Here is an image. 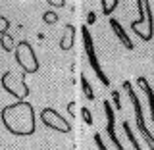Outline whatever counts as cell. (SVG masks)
Segmentation results:
<instances>
[{"label": "cell", "mask_w": 154, "mask_h": 150, "mask_svg": "<svg viewBox=\"0 0 154 150\" xmlns=\"http://www.w3.org/2000/svg\"><path fill=\"white\" fill-rule=\"evenodd\" d=\"M58 14L56 12H52V10H48V12H45L42 14V21L45 23H48V25H54V23H58Z\"/></svg>", "instance_id": "9a60e30c"}, {"label": "cell", "mask_w": 154, "mask_h": 150, "mask_svg": "<svg viewBox=\"0 0 154 150\" xmlns=\"http://www.w3.org/2000/svg\"><path fill=\"white\" fill-rule=\"evenodd\" d=\"M16 62L17 66L23 69V73H37L38 71V60H37V54L33 50L31 42L27 41H17L16 42Z\"/></svg>", "instance_id": "277c9868"}, {"label": "cell", "mask_w": 154, "mask_h": 150, "mask_svg": "<svg viewBox=\"0 0 154 150\" xmlns=\"http://www.w3.org/2000/svg\"><path fill=\"white\" fill-rule=\"evenodd\" d=\"M0 46H2L4 52H14L16 50V38L10 35V33H6V35L0 37Z\"/></svg>", "instance_id": "8fae6325"}, {"label": "cell", "mask_w": 154, "mask_h": 150, "mask_svg": "<svg viewBox=\"0 0 154 150\" xmlns=\"http://www.w3.org/2000/svg\"><path fill=\"white\" fill-rule=\"evenodd\" d=\"M67 112H69V115H75V102L67 104Z\"/></svg>", "instance_id": "7402d4cb"}, {"label": "cell", "mask_w": 154, "mask_h": 150, "mask_svg": "<svg viewBox=\"0 0 154 150\" xmlns=\"http://www.w3.org/2000/svg\"><path fill=\"white\" fill-rule=\"evenodd\" d=\"M0 121L8 133L16 137H29L35 133V108L31 102H14L2 108Z\"/></svg>", "instance_id": "6da1fadb"}, {"label": "cell", "mask_w": 154, "mask_h": 150, "mask_svg": "<svg viewBox=\"0 0 154 150\" xmlns=\"http://www.w3.org/2000/svg\"><path fill=\"white\" fill-rule=\"evenodd\" d=\"M119 4V0H102L100 2V6H102V12H104V16H108V14H112L114 10H116V6Z\"/></svg>", "instance_id": "5bb4252c"}, {"label": "cell", "mask_w": 154, "mask_h": 150, "mask_svg": "<svg viewBox=\"0 0 154 150\" xmlns=\"http://www.w3.org/2000/svg\"><path fill=\"white\" fill-rule=\"evenodd\" d=\"M110 25H112V29H114V33H116V37L122 41V44L127 48V50H133L135 48V44H133V41L129 38V35L125 33V29L122 27V23L118 21V19H110Z\"/></svg>", "instance_id": "9c48e42d"}, {"label": "cell", "mask_w": 154, "mask_h": 150, "mask_svg": "<svg viewBox=\"0 0 154 150\" xmlns=\"http://www.w3.org/2000/svg\"><path fill=\"white\" fill-rule=\"evenodd\" d=\"M123 89H125V93H127L129 100H131V104H133L135 121H137L139 133L143 135V139H144V142L148 144V148L154 150V137H152V133L148 131L146 123H144V115H143V108H141V102H139V96H137V93H135V89H133V85L129 83V81H125V83H123Z\"/></svg>", "instance_id": "7a4b0ae2"}, {"label": "cell", "mask_w": 154, "mask_h": 150, "mask_svg": "<svg viewBox=\"0 0 154 150\" xmlns=\"http://www.w3.org/2000/svg\"><path fill=\"white\" fill-rule=\"evenodd\" d=\"M112 100H114L116 110H122V104H119V93H118V90H114V93H112Z\"/></svg>", "instance_id": "d6986e66"}, {"label": "cell", "mask_w": 154, "mask_h": 150, "mask_svg": "<svg viewBox=\"0 0 154 150\" xmlns=\"http://www.w3.org/2000/svg\"><path fill=\"white\" fill-rule=\"evenodd\" d=\"M75 35H77L75 25L66 23V25H64V35H62V38H60V48L64 52H67V50H71V48H73V44H75Z\"/></svg>", "instance_id": "ba28073f"}, {"label": "cell", "mask_w": 154, "mask_h": 150, "mask_svg": "<svg viewBox=\"0 0 154 150\" xmlns=\"http://www.w3.org/2000/svg\"><path fill=\"white\" fill-rule=\"evenodd\" d=\"M122 127H123V131H125V135H127V139L131 141V144L135 146V150H143L141 148V144H139V141H137V137L133 135V131H131V127H129V121H122Z\"/></svg>", "instance_id": "4fadbf2b"}, {"label": "cell", "mask_w": 154, "mask_h": 150, "mask_svg": "<svg viewBox=\"0 0 154 150\" xmlns=\"http://www.w3.org/2000/svg\"><path fill=\"white\" fill-rule=\"evenodd\" d=\"M81 90H83V94H85L87 100H94V90H93V87L89 85L85 73H81Z\"/></svg>", "instance_id": "7c38bea8"}, {"label": "cell", "mask_w": 154, "mask_h": 150, "mask_svg": "<svg viewBox=\"0 0 154 150\" xmlns=\"http://www.w3.org/2000/svg\"><path fill=\"white\" fill-rule=\"evenodd\" d=\"M12 27V23L8 21V17H4V16H0V37L2 35H6L8 33V29Z\"/></svg>", "instance_id": "2e32d148"}, {"label": "cell", "mask_w": 154, "mask_h": 150, "mask_svg": "<svg viewBox=\"0 0 154 150\" xmlns=\"http://www.w3.org/2000/svg\"><path fill=\"white\" fill-rule=\"evenodd\" d=\"M41 121L46 129H52V131H60V133H69L71 131V123L54 108H42Z\"/></svg>", "instance_id": "8992f818"}, {"label": "cell", "mask_w": 154, "mask_h": 150, "mask_svg": "<svg viewBox=\"0 0 154 150\" xmlns=\"http://www.w3.org/2000/svg\"><path fill=\"white\" fill-rule=\"evenodd\" d=\"M104 114H106V133H108V139L112 141L116 150H125L123 144L118 139V133H116V115H114V108L110 104V100H104Z\"/></svg>", "instance_id": "52a82bcc"}, {"label": "cell", "mask_w": 154, "mask_h": 150, "mask_svg": "<svg viewBox=\"0 0 154 150\" xmlns=\"http://www.w3.org/2000/svg\"><path fill=\"white\" fill-rule=\"evenodd\" d=\"M94 142H96V146H98V150H108V148H106V144L102 142V137H100V135L98 133H94Z\"/></svg>", "instance_id": "ac0fdd59"}, {"label": "cell", "mask_w": 154, "mask_h": 150, "mask_svg": "<svg viewBox=\"0 0 154 150\" xmlns=\"http://www.w3.org/2000/svg\"><path fill=\"white\" fill-rule=\"evenodd\" d=\"M94 19H96V16H94V12H91L89 16H87V23H85V25H93V23H94Z\"/></svg>", "instance_id": "44dd1931"}, {"label": "cell", "mask_w": 154, "mask_h": 150, "mask_svg": "<svg viewBox=\"0 0 154 150\" xmlns=\"http://www.w3.org/2000/svg\"><path fill=\"white\" fill-rule=\"evenodd\" d=\"M137 85L141 87L144 93H146V96H148V106H150V118H152V121H154V90H152V87L148 85L146 77H137Z\"/></svg>", "instance_id": "30bf717a"}, {"label": "cell", "mask_w": 154, "mask_h": 150, "mask_svg": "<svg viewBox=\"0 0 154 150\" xmlns=\"http://www.w3.org/2000/svg\"><path fill=\"white\" fill-rule=\"evenodd\" d=\"M81 35H83L85 54H87V58H89V64H91V67H93L94 75L100 79V83H102L104 87H110V79H108V75L104 73V69H102V67H100V64H98L96 50H94V42H93V37H91V31H89V27H87V25L81 27Z\"/></svg>", "instance_id": "5b68a950"}, {"label": "cell", "mask_w": 154, "mask_h": 150, "mask_svg": "<svg viewBox=\"0 0 154 150\" xmlns=\"http://www.w3.org/2000/svg\"><path fill=\"white\" fill-rule=\"evenodd\" d=\"M48 6H54V8H64L66 6V2H64V0H48Z\"/></svg>", "instance_id": "ffe728a7"}, {"label": "cell", "mask_w": 154, "mask_h": 150, "mask_svg": "<svg viewBox=\"0 0 154 150\" xmlns=\"http://www.w3.org/2000/svg\"><path fill=\"white\" fill-rule=\"evenodd\" d=\"M81 114H83V119H85L87 125H93V115H91L89 108H83V110H81Z\"/></svg>", "instance_id": "e0dca14e"}, {"label": "cell", "mask_w": 154, "mask_h": 150, "mask_svg": "<svg viewBox=\"0 0 154 150\" xmlns=\"http://www.w3.org/2000/svg\"><path fill=\"white\" fill-rule=\"evenodd\" d=\"M0 85H2V89L6 90L8 94H12L17 102H23V100L31 94V89H29V85L25 83V77H16V73L10 71V69L2 73Z\"/></svg>", "instance_id": "3957f363"}]
</instances>
